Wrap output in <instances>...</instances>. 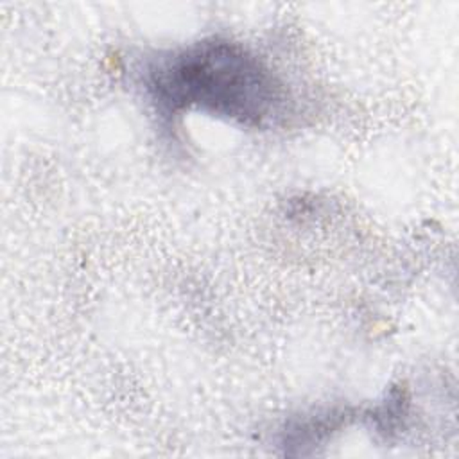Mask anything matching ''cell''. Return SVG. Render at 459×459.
Returning <instances> with one entry per match:
<instances>
[{
    "label": "cell",
    "mask_w": 459,
    "mask_h": 459,
    "mask_svg": "<svg viewBox=\"0 0 459 459\" xmlns=\"http://www.w3.org/2000/svg\"><path fill=\"white\" fill-rule=\"evenodd\" d=\"M154 104L172 115L199 109L260 127L281 115L283 86L240 45L208 39L158 57L145 74Z\"/></svg>",
    "instance_id": "obj_1"
}]
</instances>
